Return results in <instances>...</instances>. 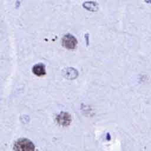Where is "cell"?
Returning a JSON list of instances; mask_svg holds the SVG:
<instances>
[{
  "label": "cell",
  "instance_id": "obj_2",
  "mask_svg": "<svg viewBox=\"0 0 151 151\" xmlns=\"http://www.w3.org/2000/svg\"><path fill=\"white\" fill-rule=\"evenodd\" d=\"M63 45L67 48H74L77 44V40L74 37L70 34L66 35L63 40Z\"/></svg>",
  "mask_w": 151,
  "mask_h": 151
},
{
  "label": "cell",
  "instance_id": "obj_1",
  "mask_svg": "<svg viewBox=\"0 0 151 151\" xmlns=\"http://www.w3.org/2000/svg\"><path fill=\"white\" fill-rule=\"evenodd\" d=\"M14 149L15 151H34L35 146L29 139L20 138L15 142Z\"/></svg>",
  "mask_w": 151,
  "mask_h": 151
},
{
  "label": "cell",
  "instance_id": "obj_3",
  "mask_svg": "<svg viewBox=\"0 0 151 151\" xmlns=\"http://www.w3.org/2000/svg\"><path fill=\"white\" fill-rule=\"evenodd\" d=\"M32 71L35 75L38 76H42L45 74V66L42 63L37 64L33 67Z\"/></svg>",
  "mask_w": 151,
  "mask_h": 151
}]
</instances>
